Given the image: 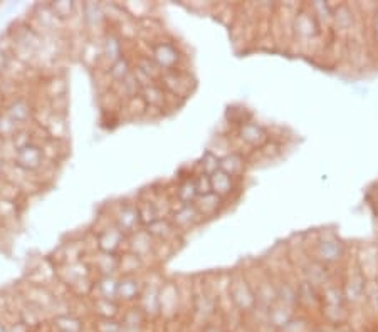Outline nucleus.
<instances>
[{
    "instance_id": "nucleus-1",
    "label": "nucleus",
    "mask_w": 378,
    "mask_h": 332,
    "mask_svg": "<svg viewBox=\"0 0 378 332\" xmlns=\"http://www.w3.org/2000/svg\"><path fill=\"white\" fill-rule=\"evenodd\" d=\"M227 297L244 317H249L256 310V292L249 282L246 272L230 274L229 282H227Z\"/></svg>"
},
{
    "instance_id": "nucleus-2",
    "label": "nucleus",
    "mask_w": 378,
    "mask_h": 332,
    "mask_svg": "<svg viewBox=\"0 0 378 332\" xmlns=\"http://www.w3.org/2000/svg\"><path fill=\"white\" fill-rule=\"evenodd\" d=\"M345 244L333 232H326V234L323 232V234H318L316 240L313 241V248L308 253L313 260L330 267L340 262L345 257Z\"/></svg>"
},
{
    "instance_id": "nucleus-3",
    "label": "nucleus",
    "mask_w": 378,
    "mask_h": 332,
    "mask_svg": "<svg viewBox=\"0 0 378 332\" xmlns=\"http://www.w3.org/2000/svg\"><path fill=\"white\" fill-rule=\"evenodd\" d=\"M150 55L158 67L165 71H175V69H182L183 53L180 47L171 41H155L150 46Z\"/></svg>"
},
{
    "instance_id": "nucleus-4",
    "label": "nucleus",
    "mask_w": 378,
    "mask_h": 332,
    "mask_svg": "<svg viewBox=\"0 0 378 332\" xmlns=\"http://www.w3.org/2000/svg\"><path fill=\"white\" fill-rule=\"evenodd\" d=\"M321 29L323 27L315 19V15L309 12L308 6L296 11L291 34H293V37L299 44H309V42L316 41L321 36Z\"/></svg>"
},
{
    "instance_id": "nucleus-5",
    "label": "nucleus",
    "mask_w": 378,
    "mask_h": 332,
    "mask_svg": "<svg viewBox=\"0 0 378 332\" xmlns=\"http://www.w3.org/2000/svg\"><path fill=\"white\" fill-rule=\"evenodd\" d=\"M180 310H183V297L178 284L163 282L160 288V319L170 324L180 316Z\"/></svg>"
},
{
    "instance_id": "nucleus-6",
    "label": "nucleus",
    "mask_w": 378,
    "mask_h": 332,
    "mask_svg": "<svg viewBox=\"0 0 378 332\" xmlns=\"http://www.w3.org/2000/svg\"><path fill=\"white\" fill-rule=\"evenodd\" d=\"M14 163L19 170L25 171V173H36L46 163V154L42 151V146L34 143V141L19 146V148H15Z\"/></svg>"
},
{
    "instance_id": "nucleus-7",
    "label": "nucleus",
    "mask_w": 378,
    "mask_h": 332,
    "mask_svg": "<svg viewBox=\"0 0 378 332\" xmlns=\"http://www.w3.org/2000/svg\"><path fill=\"white\" fill-rule=\"evenodd\" d=\"M163 86V89L175 98H187L192 93V88L195 86V81L192 79L188 72L183 69H175V71H165L158 81Z\"/></svg>"
},
{
    "instance_id": "nucleus-8",
    "label": "nucleus",
    "mask_w": 378,
    "mask_h": 332,
    "mask_svg": "<svg viewBox=\"0 0 378 332\" xmlns=\"http://www.w3.org/2000/svg\"><path fill=\"white\" fill-rule=\"evenodd\" d=\"M235 136H237L240 143L249 146V148L252 150H263L271 141V135L268 129H266L263 124L256 123V121L252 119L239 124L237 131H235Z\"/></svg>"
},
{
    "instance_id": "nucleus-9",
    "label": "nucleus",
    "mask_w": 378,
    "mask_h": 332,
    "mask_svg": "<svg viewBox=\"0 0 378 332\" xmlns=\"http://www.w3.org/2000/svg\"><path fill=\"white\" fill-rule=\"evenodd\" d=\"M145 280L140 275H119L118 291H116V300L122 305L138 304L141 294H143Z\"/></svg>"
},
{
    "instance_id": "nucleus-10",
    "label": "nucleus",
    "mask_w": 378,
    "mask_h": 332,
    "mask_svg": "<svg viewBox=\"0 0 378 332\" xmlns=\"http://www.w3.org/2000/svg\"><path fill=\"white\" fill-rule=\"evenodd\" d=\"M113 223L128 237L136 234V232L141 230V227H143L140 220L138 206H136V204H126V201L119 204L118 210L115 211Z\"/></svg>"
},
{
    "instance_id": "nucleus-11",
    "label": "nucleus",
    "mask_w": 378,
    "mask_h": 332,
    "mask_svg": "<svg viewBox=\"0 0 378 332\" xmlns=\"http://www.w3.org/2000/svg\"><path fill=\"white\" fill-rule=\"evenodd\" d=\"M126 241L128 235H124L115 223H108V225L100 228L96 234V248L105 253H115V255H118L119 248H122L123 244H126Z\"/></svg>"
},
{
    "instance_id": "nucleus-12",
    "label": "nucleus",
    "mask_w": 378,
    "mask_h": 332,
    "mask_svg": "<svg viewBox=\"0 0 378 332\" xmlns=\"http://www.w3.org/2000/svg\"><path fill=\"white\" fill-rule=\"evenodd\" d=\"M170 222L174 223L175 228L182 234V232L192 230V228L200 225V223L204 222V217L199 213V210H197V206L193 204L188 205L178 204L177 208L170 211Z\"/></svg>"
},
{
    "instance_id": "nucleus-13",
    "label": "nucleus",
    "mask_w": 378,
    "mask_h": 332,
    "mask_svg": "<svg viewBox=\"0 0 378 332\" xmlns=\"http://www.w3.org/2000/svg\"><path fill=\"white\" fill-rule=\"evenodd\" d=\"M355 262L367 280H378V245L368 244L358 248Z\"/></svg>"
},
{
    "instance_id": "nucleus-14",
    "label": "nucleus",
    "mask_w": 378,
    "mask_h": 332,
    "mask_svg": "<svg viewBox=\"0 0 378 332\" xmlns=\"http://www.w3.org/2000/svg\"><path fill=\"white\" fill-rule=\"evenodd\" d=\"M126 244H128V252L138 255L141 260H145L148 255L150 257L155 255V252H157V241L153 240V237L150 235L145 228H141V230L136 232V234L128 237Z\"/></svg>"
},
{
    "instance_id": "nucleus-15",
    "label": "nucleus",
    "mask_w": 378,
    "mask_h": 332,
    "mask_svg": "<svg viewBox=\"0 0 378 332\" xmlns=\"http://www.w3.org/2000/svg\"><path fill=\"white\" fill-rule=\"evenodd\" d=\"M332 27L337 30L338 36L350 37L355 29V15L350 6L346 4H338L333 11V22Z\"/></svg>"
},
{
    "instance_id": "nucleus-16",
    "label": "nucleus",
    "mask_w": 378,
    "mask_h": 332,
    "mask_svg": "<svg viewBox=\"0 0 378 332\" xmlns=\"http://www.w3.org/2000/svg\"><path fill=\"white\" fill-rule=\"evenodd\" d=\"M140 96L145 101V105H147L148 111L150 109L163 111L167 107V105H169L170 94L163 89V86L160 83H152L141 89Z\"/></svg>"
},
{
    "instance_id": "nucleus-17",
    "label": "nucleus",
    "mask_w": 378,
    "mask_h": 332,
    "mask_svg": "<svg viewBox=\"0 0 378 332\" xmlns=\"http://www.w3.org/2000/svg\"><path fill=\"white\" fill-rule=\"evenodd\" d=\"M49 326L54 332H84L86 321L74 312L58 314L49 319Z\"/></svg>"
},
{
    "instance_id": "nucleus-18",
    "label": "nucleus",
    "mask_w": 378,
    "mask_h": 332,
    "mask_svg": "<svg viewBox=\"0 0 378 332\" xmlns=\"http://www.w3.org/2000/svg\"><path fill=\"white\" fill-rule=\"evenodd\" d=\"M89 310H91L93 319H119L123 305L115 299H100V297H93Z\"/></svg>"
},
{
    "instance_id": "nucleus-19",
    "label": "nucleus",
    "mask_w": 378,
    "mask_h": 332,
    "mask_svg": "<svg viewBox=\"0 0 378 332\" xmlns=\"http://www.w3.org/2000/svg\"><path fill=\"white\" fill-rule=\"evenodd\" d=\"M145 230H147L148 234L153 237V240L158 241V244H174V240L177 239V235L180 234L174 223L170 222V218L165 217L158 218L157 222L148 225Z\"/></svg>"
},
{
    "instance_id": "nucleus-20",
    "label": "nucleus",
    "mask_w": 378,
    "mask_h": 332,
    "mask_svg": "<svg viewBox=\"0 0 378 332\" xmlns=\"http://www.w3.org/2000/svg\"><path fill=\"white\" fill-rule=\"evenodd\" d=\"M101 53H103V60H105L108 66L118 60L119 58H123V39L118 36V34L113 32H105V36L101 39Z\"/></svg>"
},
{
    "instance_id": "nucleus-21",
    "label": "nucleus",
    "mask_w": 378,
    "mask_h": 332,
    "mask_svg": "<svg viewBox=\"0 0 378 332\" xmlns=\"http://www.w3.org/2000/svg\"><path fill=\"white\" fill-rule=\"evenodd\" d=\"M247 159L239 151H229V153L222 154L221 157V170L224 173L230 175L232 178L239 180L240 176L246 173Z\"/></svg>"
},
{
    "instance_id": "nucleus-22",
    "label": "nucleus",
    "mask_w": 378,
    "mask_h": 332,
    "mask_svg": "<svg viewBox=\"0 0 378 332\" xmlns=\"http://www.w3.org/2000/svg\"><path fill=\"white\" fill-rule=\"evenodd\" d=\"M210 188H212V193L226 200L227 197H230L237 190V180L232 178L230 175L224 173L222 170H217L216 173L210 175Z\"/></svg>"
},
{
    "instance_id": "nucleus-23",
    "label": "nucleus",
    "mask_w": 378,
    "mask_h": 332,
    "mask_svg": "<svg viewBox=\"0 0 378 332\" xmlns=\"http://www.w3.org/2000/svg\"><path fill=\"white\" fill-rule=\"evenodd\" d=\"M193 205L197 206L199 213L205 218H214L217 217L219 211L224 206V198H221L216 193H207V195L197 197V200L193 201Z\"/></svg>"
},
{
    "instance_id": "nucleus-24",
    "label": "nucleus",
    "mask_w": 378,
    "mask_h": 332,
    "mask_svg": "<svg viewBox=\"0 0 378 332\" xmlns=\"http://www.w3.org/2000/svg\"><path fill=\"white\" fill-rule=\"evenodd\" d=\"M34 113H36V109H34L32 102L27 101L25 98L14 99L7 109V116L14 119L17 124H25L27 121H31L34 118Z\"/></svg>"
},
{
    "instance_id": "nucleus-25",
    "label": "nucleus",
    "mask_w": 378,
    "mask_h": 332,
    "mask_svg": "<svg viewBox=\"0 0 378 332\" xmlns=\"http://www.w3.org/2000/svg\"><path fill=\"white\" fill-rule=\"evenodd\" d=\"M118 277L119 275H100L93 286V296L100 299H115L118 291Z\"/></svg>"
},
{
    "instance_id": "nucleus-26",
    "label": "nucleus",
    "mask_w": 378,
    "mask_h": 332,
    "mask_svg": "<svg viewBox=\"0 0 378 332\" xmlns=\"http://www.w3.org/2000/svg\"><path fill=\"white\" fill-rule=\"evenodd\" d=\"M118 267H119V255L98 252V255H94L91 269L96 270L100 275H118Z\"/></svg>"
},
{
    "instance_id": "nucleus-27",
    "label": "nucleus",
    "mask_w": 378,
    "mask_h": 332,
    "mask_svg": "<svg viewBox=\"0 0 378 332\" xmlns=\"http://www.w3.org/2000/svg\"><path fill=\"white\" fill-rule=\"evenodd\" d=\"M119 321H122L123 327H133V329H147V322H150L143 310L138 307V304L128 305L126 309H123Z\"/></svg>"
},
{
    "instance_id": "nucleus-28",
    "label": "nucleus",
    "mask_w": 378,
    "mask_h": 332,
    "mask_svg": "<svg viewBox=\"0 0 378 332\" xmlns=\"http://www.w3.org/2000/svg\"><path fill=\"white\" fill-rule=\"evenodd\" d=\"M197 197H199V192H197L195 176H187V178L178 181L177 190H175V198H177L180 205L193 204Z\"/></svg>"
},
{
    "instance_id": "nucleus-29",
    "label": "nucleus",
    "mask_w": 378,
    "mask_h": 332,
    "mask_svg": "<svg viewBox=\"0 0 378 332\" xmlns=\"http://www.w3.org/2000/svg\"><path fill=\"white\" fill-rule=\"evenodd\" d=\"M81 11H83V20L88 27H100V25L105 24L106 20V12L103 8L101 4H94L88 2L81 6Z\"/></svg>"
},
{
    "instance_id": "nucleus-30",
    "label": "nucleus",
    "mask_w": 378,
    "mask_h": 332,
    "mask_svg": "<svg viewBox=\"0 0 378 332\" xmlns=\"http://www.w3.org/2000/svg\"><path fill=\"white\" fill-rule=\"evenodd\" d=\"M108 77L111 81H113L115 84L122 83V81L126 79L128 76L133 72V64L130 62V59L126 58V55H123V58H119L118 60H115L111 66H108Z\"/></svg>"
},
{
    "instance_id": "nucleus-31",
    "label": "nucleus",
    "mask_w": 378,
    "mask_h": 332,
    "mask_svg": "<svg viewBox=\"0 0 378 332\" xmlns=\"http://www.w3.org/2000/svg\"><path fill=\"white\" fill-rule=\"evenodd\" d=\"M315 329H316L315 319H311L303 312H296V316L279 332H315Z\"/></svg>"
},
{
    "instance_id": "nucleus-32",
    "label": "nucleus",
    "mask_w": 378,
    "mask_h": 332,
    "mask_svg": "<svg viewBox=\"0 0 378 332\" xmlns=\"http://www.w3.org/2000/svg\"><path fill=\"white\" fill-rule=\"evenodd\" d=\"M145 260H141L138 255L135 253L128 252L119 255V267H118V274L119 275H138V272L143 269Z\"/></svg>"
},
{
    "instance_id": "nucleus-33",
    "label": "nucleus",
    "mask_w": 378,
    "mask_h": 332,
    "mask_svg": "<svg viewBox=\"0 0 378 332\" xmlns=\"http://www.w3.org/2000/svg\"><path fill=\"white\" fill-rule=\"evenodd\" d=\"M138 206V213H140V220H141V225L147 228L148 225H152V223L157 222L160 217V211H158V206L153 204V201L145 200L140 201V204H136Z\"/></svg>"
},
{
    "instance_id": "nucleus-34",
    "label": "nucleus",
    "mask_w": 378,
    "mask_h": 332,
    "mask_svg": "<svg viewBox=\"0 0 378 332\" xmlns=\"http://www.w3.org/2000/svg\"><path fill=\"white\" fill-rule=\"evenodd\" d=\"M49 7L61 22L72 19L77 14V8H79V6L74 2H49Z\"/></svg>"
},
{
    "instance_id": "nucleus-35",
    "label": "nucleus",
    "mask_w": 378,
    "mask_h": 332,
    "mask_svg": "<svg viewBox=\"0 0 378 332\" xmlns=\"http://www.w3.org/2000/svg\"><path fill=\"white\" fill-rule=\"evenodd\" d=\"M199 168H200V173H204V175L210 176L212 173H216L217 170H221V157L210 150L205 151L204 157H202L199 161Z\"/></svg>"
},
{
    "instance_id": "nucleus-36",
    "label": "nucleus",
    "mask_w": 378,
    "mask_h": 332,
    "mask_svg": "<svg viewBox=\"0 0 378 332\" xmlns=\"http://www.w3.org/2000/svg\"><path fill=\"white\" fill-rule=\"evenodd\" d=\"M123 326L119 319H93V332H122Z\"/></svg>"
},
{
    "instance_id": "nucleus-37",
    "label": "nucleus",
    "mask_w": 378,
    "mask_h": 332,
    "mask_svg": "<svg viewBox=\"0 0 378 332\" xmlns=\"http://www.w3.org/2000/svg\"><path fill=\"white\" fill-rule=\"evenodd\" d=\"M195 185H197V192L200 195H207V193H212V188H210V176L199 173L195 175Z\"/></svg>"
},
{
    "instance_id": "nucleus-38",
    "label": "nucleus",
    "mask_w": 378,
    "mask_h": 332,
    "mask_svg": "<svg viewBox=\"0 0 378 332\" xmlns=\"http://www.w3.org/2000/svg\"><path fill=\"white\" fill-rule=\"evenodd\" d=\"M199 332H232V331L222 321L221 322L212 321V322H207L205 326H202Z\"/></svg>"
},
{
    "instance_id": "nucleus-39",
    "label": "nucleus",
    "mask_w": 378,
    "mask_h": 332,
    "mask_svg": "<svg viewBox=\"0 0 378 332\" xmlns=\"http://www.w3.org/2000/svg\"><path fill=\"white\" fill-rule=\"evenodd\" d=\"M372 29H373V34H375V41H377V44H378V12H377L375 15H373Z\"/></svg>"
},
{
    "instance_id": "nucleus-40",
    "label": "nucleus",
    "mask_w": 378,
    "mask_h": 332,
    "mask_svg": "<svg viewBox=\"0 0 378 332\" xmlns=\"http://www.w3.org/2000/svg\"><path fill=\"white\" fill-rule=\"evenodd\" d=\"M34 332H54V331H53V327L49 326V321H47L44 326H41V327H39V329H36Z\"/></svg>"
},
{
    "instance_id": "nucleus-41",
    "label": "nucleus",
    "mask_w": 378,
    "mask_h": 332,
    "mask_svg": "<svg viewBox=\"0 0 378 332\" xmlns=\"http://www.w3.org/2000/svg\"><path fill=\"white\" fill-rule=\"evenodd\" d=\"M372 206H373V211H375V215L378 217V192H377V195L373 197V200H372Z\"/></svg>"
},
{
    "instance_id": "nucleus-42",
    "label": "nucleus",
    "mask_w": 378,
    "mask_h": 332,
    "mask_svg": "<svg viewBox=\"0 0 378 332\" xmlns=\"http://www.w3.org/2000/svg\"><path fill=\"white\" fill-rule=\"evenodd\" d=\"M0 332H8V327L4 322H0Z\"/></svg>"
},
{
    "instance_id": "nucleus-43",
    "label": "nucleus",
    "mask_w": 378,
    "mask_h": 332,
    "mask_svg": "<svg viewBox=\"0 0 378 332\" xmlns=\"http://www.w3.org/2000/svg\"><path fill=\"white\" fill-rule=\"evenodd\" d=\"M145 332H147V331H145Z\"/></svg>"
}]
</instances>
